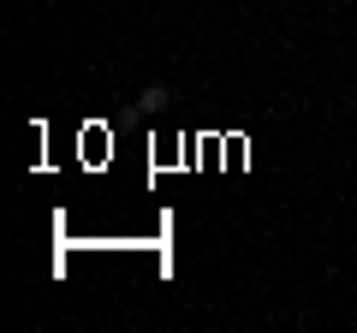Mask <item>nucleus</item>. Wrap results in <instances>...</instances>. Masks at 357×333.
<instances>
[{"label": "nucleus", "instance_id": "1", "mask_svg": "<svg viewBox=\"0 0 357 333\" xmlns=\"http://www.w3.org/2000/svg\"><path fill=\"white\" fill-rule=\"evenodd\" d=\"M161 107H167V90H161V84H149V90H143V114H161Z\"/></svg>", "mask_w": 357, "mask_h": 333}]
</instances>
